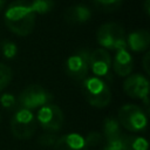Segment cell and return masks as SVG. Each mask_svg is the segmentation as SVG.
<instances>
[{"mask_svg":"<svg viewBox=\"0 0 150 150\" xmlns=\"http://www.w3.org/2000/svg\"><path fill=\"white\" fill-rule=\"evenodd\" d=\"M35 13L30 8V2L26 0L13 1L5 12V23L7 28L20 36L29 35L35 27Z\"/></svg>","mask_w":150,"mask_h":150,"instance_id":"cell-1","label":"cell"},{"mask_svg":"<svg viewBox=\"0 0 150 150\" xmlns=\"http://www.w3.org/2000/svg\"><path fill=\"white\" fill-rule=\"evenodd\" d=\"M82 93L86 101L95 108H104L111 101V91L103 79L86 77L82 82Z\"/></svg>","mask_w":150,"mask_h":150,"instance_id":"cell-2","label":"cell"},{"mask_svg":"<svg viewBox=\"0 0 150 150\" xmlns=\"http://www.w3.org/2000/svg\"><path fill=\"white\" fill-rule=\"evenodd\" d=\"M98 45L104 49H123L127 48L124 28L116 22H107L98 27L96 32Z\"/></svg>","mask_w":150,"mask_h":150,"instance_id":"cell-3","label":"cell"},{"mask_svg":"<svg viewBox=\"0 0 150 150\" xmlns=\"http://www.w3.org/2000/svg\"><path fill=\"white\" fill-rule=\"evenodd\" d=\"M118 123L128 131L139 132L145 130L148 115L136 104H124L118 110Z\"/></svg>","mask_w":150,"mask_h":150,"instance_id":"cell-4","label":"cell"},{"mask_svg":"<svg viewBox=\"0 0 150 150\" xmlns=\"http://www.w3.org/2000/svg\"><path fill=\"white\" fill-rule=\"evenodd\" d=\"M36 129V117L34 114L25 108H21L14 112L11 120L12 135L18 139L30 138Z\"/></svg>","mask_w":150,"mask_h":150,"instance_id":"cell-5","label":"cell"},{"mask_svg":"<svg viewBox=\"0 0 150 150\" xmlns=\"http://www.w3.org/2000/svg\"><path fill=\"white\" fill-rule=\"evenodd\" d=\"M64 121V115L59 105L47 103L39 108L38 115H36V122L47 130L48 132H57Z\"/></svg>","mask_w":150,"mask_h":150,"instance_id":"cell-6","label":"cell"},{"mask_svg":"<svg viewBox=\"0 0 150 150\" xmlns=\"http://www.w3.org/2000/svg\"><path fill=\"white\" fill-rule=\"evenodd\" d=\"M89 56L90 52L88 49H80L70 55L64 63L67 75L76 81H83L86 77H88Z\"/></svg>","mask_w":150,"mask_h":150,"instance_id":"cell-7","label":"cell"},{"mask_svg":"<svg viewBox=\"0 0 150 150\" xmlns=\"http://www.w3.org/2000/svg\"><path fill=\"white\" fill-rule=\"evenodd\" d=\"M52 100V95L41 86L39 84H32L27 88H25L20 95H19V104L21 108L32 110L41 108L42 105L49 103Z\"/></svg>","mask_w":150,"mask_h":150,"instance_id":"cell-8","label":"cell"},{"mask_svg":"<svg viewBox=\"0 0 150 150\" xmlns=\"http://www.w3.org/2000/svg\"><path fill=\"white\" fill-rule=\"evenodd\" d=\"M89 69L97 77L111 80V56L107 49L96 48L90 52Z\"/></svg>","mask_w":150,"mask_h":150,"instance_id":"cell-9","label":"cell"},{"mask_svg":"<svg viewBox=\"0 0 150 150\" xmlns=\"http://www.w3.org/2000/svg\"><path fill=\"white\" fill-rule=\"evenodd\" d=\"M123 90L129 97L142 100L149 95V81L141 74H132L125 79Z\"/></svg>","mask_w":150,"mask_h":150,"instance_id":"cell-10","label":"cell"},{"mask_svg":"<svg viewBox=\"0 0 150 150\" xmlns=\"http://www.w3.org/2000/svg\"><path fill=\"white\" fill-rule=\"evenodd\" d=\"M111 68H112L114 73L118 76L124 77V76L130 75V73L132 71V68H134V60L127 48L116 50Z\"/></svg>","mask_w":150,"mask_h":150,"instance_id":"cell-11","label":"cell"},{"mask_svg":"<svg viewBox=\"0 0 150 150\" xmlns=\"http://www.w3.org/2000/svg\"><path fill=\"white\" fill-rule=\"evenodd\" d=\"M54 150H88V145L82 135L70 132L56 139Z\"/></svg>","mask_w":150,"mask_h":150,"instance_id":"cell-12","label":"cell"},{"mask_svg":"<svg viewBox=\"0 0 150 150\" xmlns=\"http://www.w3.org/2000/svg\"><path fill=\"white\" fill-rule=\"evenodd\" d=\"M91 18V12L90 9L82 5V4H76L69 6L66 12H64V20L69 25H80L87 22Z\"/></svg>","mask_w":150,"mask_h":150,"instance_id":"cell-13","label":"cell"},{"mask_svg":"<svg viewBox=\"0 0 150 150\" xmlns=\"http://www.w3.org/2000/svg\"><path fill=\"white\" fill-rule=\"evenodd\" d=\"M125 40L127 47L132 52H144L150 45V33L146 29H137L130 33L128 38H125Z\"/></svg>","mask_w":150,"mask_h":150,"instance_id":"cell-14","label":"cell"},{"mask_svg":"<svg viewBox=\"0 0 150 150\" xmlns=\"http://www.w3.org/2000/svg\"><path fill=\"white\" fill-rule=\"evenodd\" d=\"M148 141L135 135H122V150H148Z\"/></svg>","mask_w":150,"mask_h":150,"instance_id":"cell-15","label":"cell"},{"mask_svg":"<svg viewBox=\"0 0 150 150\" xmlns=\"http://www.w3.org/2000/svg\"><path fill=\"white\" fill-rule=\"evenodd\" d=\"M102 131H103L102 135L105 139L117 138L122 135L121 134V125L118 123V120L115 118V117H107L103 121Z\"/></svg>","mask_w":150,"mask_h":150,"instance_id":"cell-16","label":"cell"},{"mask_svg":"<svg viewBox=\"0 0 150 150\" xmlns=\"http://www.w3.org/2000/svg\"><path fill=\"white\" fill-rule=\"evenodd\" d=\"M123 4V0H93V5L101 12L117 11Z\"/></svg>","mask_w":150,"mask_h":150,"instance_id":"cell-17","label":"cell"},{"mask_svg":"<svg viewBox=\"0 0 150 150\" xmlns=\"http://www.w3.org/2000/svg\"><path fill=\"white\" fill-rule=\"evenodd\" d=\"M53 7V0H33V2H30V8L35 14H46L50 12Z\"/></svg>","mask_w":150,"mask_h":150,"instance_id":"cell-18","label":"cell"},{"mask_svg":"<svg viewBox=\"0 0 150 150\" xmlns=\"http://www.w3.org/2000/svg\"><path fill=\"white\" fill-rule=\"evenodd\" d=\"M12 77H13L12 69L7 64L0 62V91L4 90L11 83Z\"/></svg>","mask_w":150,"mask_h":150,"instance_id":"cell-19","label":"cell"},{"mask_svg":"<svg viewBox=\"0 0 150 150\" xmlns=\"http://www.w3.org/2000/svg\"><path fill=\"white\" fill-rule=\"evenodd\" d=\"M1 48V53L6 59H13L16 54H18V47L14 42L9 41V40H4L0 45Z\"/></svg>","mask_w":150,"mask_h":150,"instance_id":"cell-20","label":"cell"},{"mask_svg":"<svg viewBox=\"0 0 150 150\" xmlns=\"http://www.w3.org/2000/svg\"><path fill=\"white\" fill-rule=\"evenodd\" d=\"M57 138H59V137L56 136L55 132H48V131H47V132L42 134V135L39 137L38 143L41 144V145H43V146H50V145H54V144H55V142H56Z\"/></svg>","mask_w":150,"mask_h":150,"instance_id":"cell-21","label":"cell"},{"mask_svg":"<svg viewBox=\"0 0 150 150\" xmlns=\"http://www.w3.org/2000/svg\"><path fill=\"white\" fill-rule=\"evenodd\" d=\"M102 139H103V135L98 131H91L84 137V141H86V144L88 145V148L98 145L102 142Z\"/></svg>","mask_w":150,"mask_h":150,"instance_id":"cell-22","label":"cell"},{"mask_svg":"<svg viewBox=\"0 0 150 150\" xmlns=\"http://www.w3.org/2000/svg\"><path fill=\"white\" fill-rule=\"evenodd\" d=\"M102 150H122V135L117 138L105 139Z\"/></svg>","mask_w":150,"mask_h":150,"instance_id":"cell-23","label":"cell"},{"mask_svg":"<svg viewBox=\"0 0 150 150\" xmlns=\"http://www.w3.org/2000/svg\"><path fill=\"white\" fill-rule=\"evenodd\" d=\"M0 103H1V105L4 108L11 109L16 104V100H15L14 95H12L9 93H5V94H2L0 96Z\"/></svg>","mask_w":150,"mask_h":150,"instance_id":"cell-24","label":"cell"},{"mask_svg":"<svg viewBox=\"0 0 150 150\" xmlns=\"http://www.w3.org/2000/svg\"><path fill=\"white\" fill-rule=\"evenodd\" d=\"M149 59H150V53H149V52H146V53L144 54V56H143V60H142L143 69H144V71H145V74H146V75H149V74H150V69H149Z\"/></svg>","mask_w":150,"mask_h":150,"instance_id":"cell-25","label":"cell"},{"mask_svg":"<svg viewBox=\"0 0 150 150\" xmlns=\"http://www.w3.org/2000/svg\"><path fill=\"white\" fill-rule=\"evenodd\" d=\"M143 9H144V13H145L146 15H149V14H150V0H144Z\"/></svg>","mask_w":150,"mask_h":150,"instance_id":"cell-26","label":"cell"},{"mask_svg":"<svg viewBox=\"0 0 150 150\" xmlns=\"http://www.w3.org/2000/svg\"><path fill=\"white\" fill-rule=\"evenodd\" d=\"M5 4H6V0H0V11H1L2 8H4Z\"/></svg>","mask_w":150,"mask_h":150,"instance_id":"cell-27","label":"cell"},{"mask_svg":"<svg viewBox=\"0 0 150 150\" xmlns=\"http://www.w3.org/2000/svg\"><path fill=\"white\" fill-rule=\"evenodd\" d=\"M0 122H1V114H0Z\"/></svg>","mask_w":150,"mask_h":150,"instance_id":"cell-28","label":"cell"}]
</instances>
